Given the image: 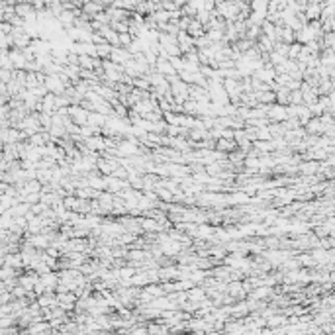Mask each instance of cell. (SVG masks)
<instances>
[{"label":"cell","instance_id":"1","mask_svg":"<svg viewBox=\"0 0 335 335\" xmlns=\"http://www.w3.org/2000/svg\"><path fill=\"white\" fill-rule=\"evenodd\" d=\"M120 165H122V163H120L118 159H98L96 168L102 170V174H114Z\"/></svg>","mask_w":335,"mask_h":335}]
</instances>
